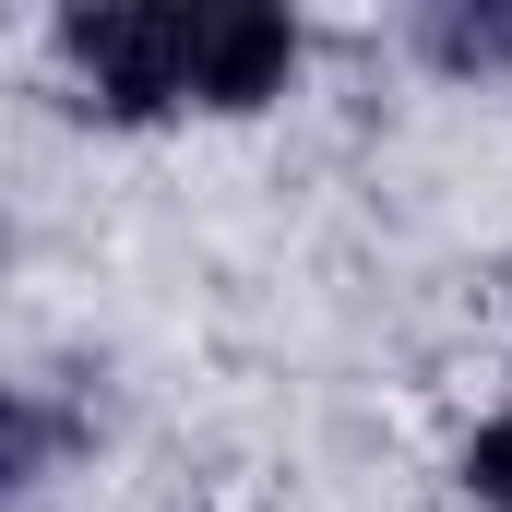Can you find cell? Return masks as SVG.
<instances>
[{
  "label": "cell",
  "mask_w": 512,
  "mask_h": 512,
  "mask_svg": "<svg viewBox=\"0 0 512 512\" xmlns=\"http://www.w3.org/2000/svg\"><path fill=\"white\" fill-rule=\"evenodd\" d=\"M48 84L96 131H167L191 108V0H60L48 12Z\"/></svg>",
  "instance_id": "cell-1"
},
{
  "label": "cell",
  "mask_w": 512,
  "mask_h": 512,
  "mask_svg": "<svg viewBox=\"0 0 512 512\" xmlns=\"http://www.w3.org/2000/svg\"><path fill=\"white\" fill-rule=\"evenodd\" d=\"M310 72V24L286 0H191V108L203 120H262Z\"/></svg>",
  "instance_id": "cell-2"
},
{
  "label": "cell",
  "mask_w": 512,
  "mask_h": 512,
  "mask_svg": "<svg viewBox=\"0 0 512 512\" xmlns=\"http://www.w3.org/2000/svg\"><path fill=\"white\" fill-rule=\"evenodd\" d=\"M393 36H405V60L441 72V84H501L512 72V0H417Z\"/></svg>",
  "instance_id": "cell-3"
},
{
  "label": "cell",
  "mask_w": 512,
  "mask_h": 512,
  "mask_svg": "<svg viewBox=\"0 0 512 512\" xmlns=\"http://www.w3.org/2000/svg\"><path fill=\"white\" fill-rule=\"evenodd\" d=\"M84 441H96V417H72L48 370H36V382H12V501H36V489H48Z\"/></svg>",
  "instance_id": "cell-4"
},
{
  "label": "cell",
  "mask_w": 512,
  "mask_h": 512,
  "mask_svg": "<svg viewBox=\"0 0 512 512\" xmlns=\"http://www.w3.org/2000/svg\"><path fill=\"white\" fill-rule=\"evenodd\" d=\"M453 489L477 512H512V405H489V417L453 441Z\"/></svg>",
  "instance_id": "cell-5"
}]
</instances>
